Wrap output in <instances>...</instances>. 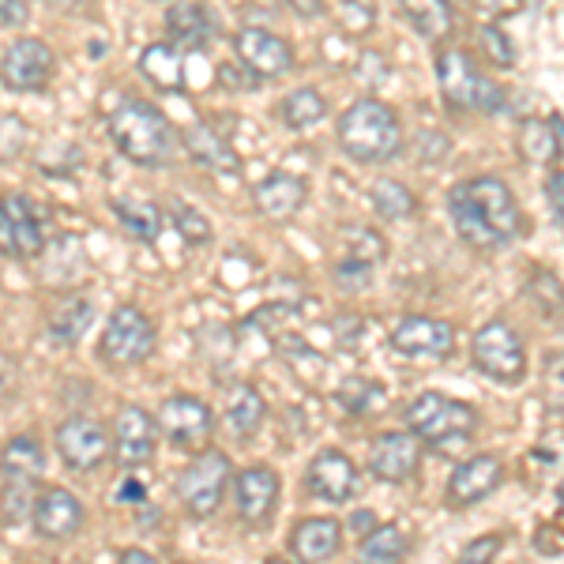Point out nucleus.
<instances>
[{"label": "nucleus", "instance_id": "36", "mask_svg": "<svg viewBox=\"0 0 564 564\" xmlns=\"http://www.w3.org/2000/svg\"><path fill=\"white\" fill-rule=\"evenodd\" d=\"M170 218L177 223V234L188 245H207V241H212V223L204 218V212H196L193 204H185V199H174V207H170Z\"/></svg>", "mask_w": 564, "mask_h": 564}, {"label": "nucleus", "instance_id": "31", "mask_svg": "<svg viewBox=\"0 0 564 564\" xmlns=\"http://www.w3.org/2000/svg\"><path fill=\"white\" fill-rule=\"evenodd\" d=\"M324 113H327V98L316 87H297L279 102V121L286 124L290 132L313 129V124L324 121Z\"/></svg>", "mask_w": 564, "mask_h": 564}, {"label": "nucleus", "instance_id": "15", "mask_svg": "<svg viewBox=\"0 0 564 564\" xmlns=\"http://www.w3.org/2000/svg\"><path fill=\"white\" fill-rule=\"evenodd\" d=\"M282 497V478L268 463H252V467L238 470L234 478V512L245 527H263L271 523Z\"/></svg>", "mask_w": 564, "mask_h": 564}, {"label": "nucleus", "instance_id": "24", "mask_svg": "<svg viewBox=\"0 0 564 564\" xmlns=\"http://www.w3.org/2000/svg\"><path fill=\"white\" fill-rule=\"evenodd\" d=\"M193 57L196 53L181 50V45H174V42H154L140 53V72L151 87L170 90V95H174V90L188 87L185 79H188V65H193Z\"/></svg>", "mask_w": 564, "mask_h": 564}, {"label": "nucleus", "instance_id": "30", "mask_svg": "<svg viewBox=\"0 0 564 564\" xmlns=\"http://www.w3.org/2000/svg\"><path fill=\"white\" fill-rule=\"evenodd\" d=\"M516 148H520L523 162H531V166H553L557 162V132H553V121H545V117H523L520 132H516Z\"/></svg>", "mask_w": 564, "mask_h": 564}, {"label": "nucleus", "instance_id": "12", "mask_svg": "<svg viewBox=\"0 0 564 564\" xmlns=\"http://www.w3.org/2000/svg\"><path fill=\"white\" fill-rule=\"evenodd\" d=\"M388 343H391V350L403 354V358L444 361V358H452V350H456V327L448 321H441V316L411 313V316H399L388 335Z\"/></svg>", "mask_w": 564, "mask_h": 564}, {"label": "nucleus", "instance_id": "44", "mask_svg": "<svg viewBox=\"0 0 564 564\" xmlns=\"http://www.w3.org/2000/svg\"><path fill=\"white\" fill-rule=\"evenodd\" d=\"M31 20V0H0V26L15 31Z\"/></svg>", "mask_w": 564, "mask_h": 564}, {"label": "nucleus", "instance_id": "35", "mask_svg": "<svg viewBox=\"0 0 564 564\" xmlns=\"http://www.w3.org/2000/svg\"><path fill=\"white\" fill-rule=\"evenodd\" d=\"M335 399H339V406H347V414H358L366 417L377 411L380 403H384V388L377 384V380L369 377H347L343 380V388L335 391Z\"/></svg>", "mask_w": 564, "mask_h": 564}, {"label": "nucleus", "instance_id": "50", "mask_svg": "<svg viewBox=\"0 0 564 564\" xmlns=\"http://www.w3.org/2000/svg\"><path fill=\"white\" fill-rule=\"evenodd\" d=\"M557 497H561V512H564V481H561V489H557Z\"/></svg>", "mask_w": 564, "mask_h": 564}, {"label": "nucleus", "instance_id": "13", "mask_svg": "<svg viewBox=\"0 0 564 564\" xmlns=\"http://www.w3.org/2000/svg\"><path fill=\"white\" fill-rule=\"evenodd\" d=\"M422 456H425V444L417 441L411 430H391V433L372 436L366 467L377 481L403 486V481H411L417 470H422Z\"/></svg>", "mask_w": 564, "mask_h": 564}, {"label": "nucleus", "instance_id": "32", "mask_svg": "<svg viewBox=\"0 0 564 564\" xmlns=\"http://www.w3.org/2000/svg\"><path fill=\"white\" fill-rule=\"evenodd\" d=\"M411 553V539L399 523H377L372 531L361 539V557L372 564H395Z\"/></svg>", "mask_w": 564, "mask_h": 564}, {"label": "nucleus", "instance_id": "25", "mask_svg": "<svg viewBox=\"0 0 564 564\" xmlns=\"http://www.w3.org/2000/svg\"><path fill=\"white\" fill-rule=\"evenodd\" d=\"M45 470V452L31 433H20L0 452V481L4 486H39Z\"/></svg>", "mask_w": 564, "mask_h": 564}, {"label": "nucleus", "instance_id": "46", "mask_svg": "<svg viewBox=\"0 0 564 564\" xmlns=\"http://www.w3.org/2000/svg\"><path fill=\"white\" fill-rule=\"evenodd\" d=\"M117 500H121V505H140V500H148V486H143V481H135V478L121 481V489H117Z\"/></svg>", "mask_w": 564, "mask_h": 564}, {"label": "nucleus", "instance_id": "34", "mask_svg": "<svg viewBox=\"0 0 564 564\" xmlns=\"http://www.w3.org/2000/svg\"><path fill=\"white\" fill-rule=\"evenodd\" d=\"M113 215L135 241H154L162 230V212L151 204V199H117Z\"/></svg>", "mask_w": 564, "mask_h": 564}, {"label": "nucleus", "instance_id": "51", "mask_svg": "<svg viewBox=\"0 0 564 564\" xmlns=\"http://www.w3.org/2000/svg\"><path fill=\"white\" fill-rule=\"evenodd\" d=\"M557 223H561V230H564V218H557Z\"/></svg>", "mask_w": 564, "mask_h": 564}, {"label": "nucleus", "instance_id": "40", "mask_svg": "<svg viewBox=\"0 0 564 564\" xmlns=\"http://www.w3.org/2000/svg\"><path fill=\"white\" fill-rule=\"evenodd\" d=\"M372 263L369 260H358V257H343L335 263V282H339V290H347V294H358V290H366L372 282Z\"/></svg>", "mask_w": 564, "mask_h": 564}, {"label": "nucleus", "instance_id": "16", "mask_svg": "<svg viewBox=\"0 0 564 564\" xmlns=\"http://www.w3.org/2000/svg\"><path fill=\"white\" fill-rule=\"evenodd\" d=\"M500 481H505V459L497 452H475V456L456 463V470L448 475V486H444V500L452 508H475L497 494Z\"/></svg>", "mask_w": 564, "mask_h": 564}, {"label": "nucleus", "instance_id": "17", "mask_svg": "<svg viewBox=\"0 0 564 564\" xmlns=\"http://www.w3.org/2000/svg\"><path fill=\"white\" fill-rule=\"evenodd\" d=\"M159 417L151 411H143V406H121L113 417V456L121 467H148L154 459V452H159Z\"/></svg>", "mask_w": 564, "mask_h": 564}, {"label": "nucleus", "instance_id": "2", "mask_svg": "<svg viewBox=\"0 0 564 564\" xmlns=\"http://www.w3.org/2000/svg\"><path fill=\"white\" fill-rule=\"evenodd\" d=\"M109 140L124 159L143 170H162L181 154V132L174 129V121L143 98H129L121 109H113Z\"/></svg>", "mask_w": 564, "mask_h": 564}, {"label": "nucleus", "instance_id": "9", "mask_svg": "<svg viewBox=\"0 0 564 564\" xmlns=\"http://www.w3.org/2000/svg\"><path fill=\"white\" fill-rule=\"evenodd\" d=\"M57 76V57H53L50 42L23 34L4 50L0 57V84L15 95H42Z\"/></svg>", "mask_w": 564, "mask_h": 564}, {"label": "nucleus", "instance_id": "18", "mask_svg": "<svg viewBox=\"0 0 564 564\" xmlns=\"http://www.w3.org/2000/svg\"><path fill=\"white\" fill-rule=\"evenodd\" d=\"M109 452H113L109 433L95 422V417L76 414V417H65V422L57 425V456L65 459L76 475H90V470H98L109 459Z\"/></svg>", "mask_w": 564, "mask_h": 564}, {"label": "nucleus", "instance_id": "4", "mask_svg": "<svg viewBox=\"0 0 564 564\" xmlns=\"http://www.w3.org/2000/svg\"><path fill=\"white\" fill-rule=\"evenodd\" d=\"M403 422L425 448L452 452L467 444L478 430V411L463 399H452L444 391H422L406 403Z\"/></svg>", "mask_w": 564, "mask_h": 564}, {"label": "nucleus", "instance_id": "29", "mask_svg": "<svg viewBox=\"0 0 564 564\" xmlns=\"http://www.w3.org/2000/svg\"><path fill=\"white\" fill-rule=\"evenodd\" d=\"M399 8H403L406 23L414 26L422 39L430 42H441L452 34V26H456V12H452V0H395Z\"/></svg>", "mask_w": 564, "mask_h": 564}, {"label": "nucleus", "instance_id": "26", "mask_svg": "<svg viewBox=\"0 0 564 564\" xmlns=\"http://www.w3.org/2000/svg\"><path fill=\"white\" fill-rule=\"evenodd\" d=\"M181 151H185L196 166L212 170V174H238V154H234V148L212 129V124H193L188 132H181Z\"/></svg>", "mask_w": 564, "mask_h": 564}, {"label": "nucleus", "instance_id": "7", "mask_svg": "<svg viewBox=\"0 0 564 564\" xmlns=\"http://www.w3.org/2000/svg\"><path fill=\"white\" fill-rule=\"evenodd\" d=\"M230 475H234L230 456L218 448H204L185 470H181L174 481V494H177V505L185 508L188 520H212L226 497Z\"/></svg>", "mask_w": 564, "mask_h": 564}, {"label": "nucleus", "instance_id": "28", "mask_svg": "<svg viewBox=\"0 0 564 564\" xmlns=\"http://www.w3.org/2000/svg\"><path fill=\"white\" fill-rule=\"evenodd\" d=\"M90 316H95V305H90L84 294L61 297V302L53 305V313H50V335H53V343H61V347H76V343L87 335Z\"/></svg>", "mask_w": 564, "mask_h": 564}, {"label": "nucleus", "instance_id": "42", "mask_svg": "<svg viewBox=\"0 0 564 564\" xmlns=\"http://www.w3.org/2000/svg\"><path fill=\"white\" fill-rule=\"evenodd\" d=\"M350 257L369 260L372 268H377V263L388 257V241L380 238L377 230H366V226H361V230L354 234V241H350Z\"/></svg>", "mask_w": 564, "mask_h": 564}, {"label": "nucleus", "instance_id": "27", "mask_svg": "<svg viewBox=\"0 0 564 564\" xmlns=\"http://www.w3.org/2000/svg\"><path fill=\"white\" fill-rule=\"evenodd\" d=\"M226 430L238 441H252L260 433L263 417H268V399L257 384H234L226 391Z\"/></svg>", "mask_w": 564, "mask_h": 564}, {"label": "nucleus", "instance_id": "19", "mask_svg": "<svg viewBox=\"0 0 564 564\" xmlns=\"http://www.w3.org/2000/svg\"><path fill=\"white\" fill-rule=\"evenodd\" d=\"M31 523L39 531V539L45 542H68L84 531L87 512H84V500H79L72 489L65 486H45L39 497H34V512Z\"/></svg>", "mask_w": 564, "mask_h": 564}, {"label": "nucleus", "instance_id": "20", "mask_svg": "<svg viewBox=\"0 0 564 564\" xmlns=\"http://www.w3.org/2000/svg\"><path fill=\"white\" fill-rule=\"evenodd\" d=\"M238 57L257 72L260 79H279L294 68V50L286 39H279L275 31H263V26H245L234 39Z\"/></svg>", "mask_w": 564, "mask_h": 564}, {"label": "nucleus", "instance_id": "48", "mask_svg": "<svg viewBox=\"0 0 564 564\" xmlns=\"http://www.w3.org/2000/svg\"><path fill=\"white\" fill-rule=\"evenodd\" d=\"M121 561L124 564H154V557L148 550H121Z\"/></svg>", "mask_w": 564, "mask_h": 564}, {"label": "nucleus", "instance_id": "45", "mask_svg": "<svg viewBox=\"0 0 564 564\" xmlns=\"http://www.w3.org/2000/svg\"><path fill=\"white\" fill-rule=\"evenodd\" d=\"M545 196H550L553 215L564 218V170H553V174L545 177Z\"/></svg>", "mask_w": 564, "mask_h": 564}, {"label": "nucleus", "instance_id": "10", "mask_svg": "<svg viewBox=\"0 0 564 564\" xmlns=\"http://www.w3.org/2000/svg\"><path fill=\"white\" fill-rule=\"evenodd\" d=\"M45 249V212L26 193L0 196V252L31 260Z\"/></svg>", "mask_w": 564, "mask_h": 564}, {"label": "nucleus", "instance_id": "49", "mask_svg": "<svg viewBox=\"0 0 564 564\" xmlns=\"http://www.w3.org/2000/svg\"><path fill=\"white\" fill-rule=\"evenodd\" d=\"M553 121V132H557V159L564 162V117H550Z\"/></svg>", "mask_w": 564, "mask_h": 564}, {"label": "nucleus", "instance_id": "8", "mask_svg": "<svg viewBox=\"0 0 564 564\" xmlns=\"http://www.w3.org/2000/svg\"><path fill=\"white\" fill-rule=\"evenodd\" d=\"M154 347H159V332H154V321L140 305H117L109 313L102 343H98V354H102L106 366L132 369L140 361H148Z\"/></svg>", "mask_w": 564, "mask_h": 564}, {"label": "nucleus", "instance_id": "39", "mask_svg": "<svg viewBox=\"0 0 564 564\" xmlns=\"http://www.w3.org/2000/svg\"><path fill=\"white\" fill-rule=\"evenodd\" d=\"M215 79H218V87L223 90H230V95H245V90H257L260 87V76L252 72L245 61H226V65H218L215 68Z\"/></svg>", "mask_w": 564, "mask_h": 564}, {"label": "nucleus", "instance_id": "6", "mask_svg": "<svg viewBox=\"0 0 564 564\" xmlns=\"http://www.w3.org/2000/svg\"><path fill=\"white\" fill-rule=\"evenodd\" d=\"M470 366H475L481 377L497 380V384H523L527 377V347L512 324L505 316L497 321H486L470 339Z\"/></svg>", "mask_w": 564, "mask_h": 564}, {"label": "nucleus", "instance_id": "38", "mask_svg": "<svg viewBox=\"0 0 564 564\" xmlns=\"http://www.w3.org/2000/svg\"><path fill=\"white\" fill-rule=\"evenodd\" d=\"M478 42H481V50H486V57L494 61L497 68H512L516 65V45H512V39H508L500 26H494V23H486L478 31Z\"/></svg>", "mask_w": 564, "mask_h": 564}, {"label": "nucleus", "instance_id": "21", "mask_svg": "<svg viewBox=\"0 0 564 564\" xmlns=\"http://www.w3.org/2000/svg\"><path fill=\"white\" fill-rule=\"evenodd\" d=\"M162 26H166V42H174L188 53H204L218 34L215 12L207 4H193V0H174L166 8Z\"/></svg>", "mask_w": 564, "mask_h": 564}, {"label": "nucleus", "instance_id": "23", "mask_svg": "<svg viewBox=\"0 0 564 564\" xmlns=\"http://www.w3.org/2000/svg\"><path fill=\"white\" fill-rule=\"evenodd\" d=\"M252 199H257V212L268 218V223H290V218L302 215V207L308 199V181L275 170V174H268L260 181Z\"/></svg>", "mask_w": 564, "mask_h": 564}, {"label": "nucleus", "instance_id": "33", "mask_svg": "<svg viewBox=\"0 0 564 564\" xmlns=\"http://www.w3.org/2000/svg\"><path fill=\"white\" fill-rule=\"evenodd\" d=\"M369 204H372V212L384 218V223H399V218L414 215L417 199L403 181L380 177V181H372V188H369Z\"/></svg>", "mask_w": 564, "mask_h": 564}, {"label": "nucleus", "instance_id": "41", "mask_svg": "<svg viewBox=\"0 0 564 564\" xmlns=\"http://www.w3.org/2000/svg\"><path fill=\"white\" fill-rule=\"evenodd\" d=\"M332 8L347 31H354V34L372 31V4L369 0H332Z\"/></svg>", "mask_w": 564, "mask_h": 564}, {"label": "nucleus", "instance_id": "3", "mask_svg": "<svg viewBox=\"0 0 564 564\" xmlns=\"http://www.w3.org/2000/svg\"><path fill=\"white\" fill-rule=\"evenodd\" d=\"M335 140L350 162L384 166L403 151V121L380 98H354L335 121Z\"/></svg>", "mask_w": 564, "mask_h": 564}, {"label": "nucleus", "instance_id": "5", "mask_svg": "<svg viewBox=\"0 0 564 564\" xmlns=\"http://www.w3.org/2000/svg\"><path fill=\"white\" fill-rule=\"evenodd\" d=\"M436 87H441L444 102L459 113H497L508 102L505 87L489 79L467 50L436 53Z\"/></svg>", "mask_w": 564, "mask_h": 564}, {"label": "nucleus", "instance_id": "37", "mask_svg": "<svg viewBox=\"0 0 564 564\" xmlns=\"http://www.w3.org/2000/svg\"><path fill=\"white\" fill-rule=\"evenodd\" d=\"M26 143H31V129H26L23 117H0V162H15L26 151Z\"/></svg>", "mask_w": 564, "mask_h": 564}, {"label": "nucleus", "instance_id": "14", "mask_svg": "<svg viewBox=\"0 0 564 564\" xmlns=\"http://www.w3.org/2000/svg\"><path fill=\"white\" fill-rule=\"evenodd\" d=\"M305 489L327 505H350L361 494V470L347 452L321 448L305 467Z\"/></svg>", "mask_w": 564, "mask_h": 564}, {"label": "nucleus", "instance_id": "43", "mask_svg": "<svg viewBox=\"0 0 564 564\" xmlns=\"http://www.w3.org/2000/svg\"><path fill=\"white\" fill-rule=\"evenodd\" d=\"M500 550H505V534L494 531V534H486V539H475V542L463 545L459 561H494Z\"/></svg>", "mask_w": 564, "mask_h": 564}, {"label": "nucleus", "instance_id": "47", "mask_svg": "<svg viewBox=\"0 0 564 564\" xmlns=\"http://www.w3.org/2000/svg\"><path fill=\"white\" fill-rule=\"evenodd\" d=\"M290 4H294V12H302V15H321L327 0H290Z\"/></svg>", "mask_w": 564, "mask_h": 564}, {"label": "nucleus", "instance_id": "11", "mask_svg": "<svg viewBox=\"0 0 564 564\" xmlns=\"http://www.w3.org/2000/svg\"><path fill=\"white\" fill-rule=\"evenodd\" d=\"M159 433H162V441L174 444L181 452L207 448V441H212V433H215V411L199 395L177 391V395L162 399Z\"/></svg>", "mask_w": 564, "mask_h": 564}, {"label": "nucleus", "instance_id": "22", "mask_svg": "<svg viewBox=\"0 0 564 564\" xmlns=\"http://www.w3.org/2000/svg\"><path fill=\"white\" fill-rule=\"evenodd\" d=\"M286 545H290V553H294V561H302V564L332 561V557H339V550H343V523L332 520V516H305V520L294 523Z\"/></svg>", "mask_w": 564, "mask_h": 564}, {"label": "nucleus", "instance_id": "1", "mask_svg": "<svg viewBox=\"0 0 564 564\" xmlns=\"http://www.w3.org/2000/svg\"><path fill=\"white\" fill-rule=\"evenodd\" d=\"M448 218L463 245L475 252L508 249L523 234V212L512 188L494 174L456 181L448 188Z\"/></svg>", "mask_w": 564, "mask_h": 564}]
</instances>
